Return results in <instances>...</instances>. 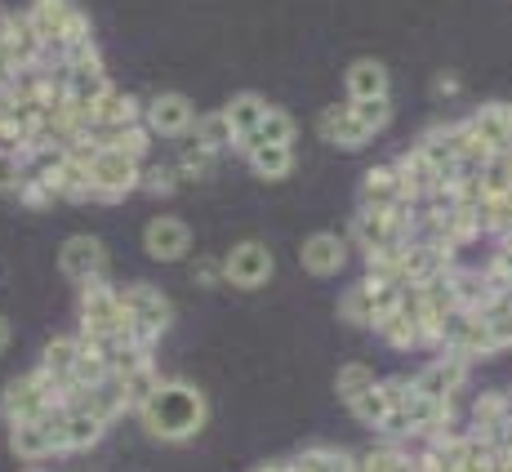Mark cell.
I'll return each instance as SVG.
<instances>
[{
  "label": "cell",
  "instance_id": "cell-1",
  "mask_svg": "<svg viewBox=\"0 0 512 472\" xmlns=\"http://www.w3.org/2000/svg\"><path fill=\"white\" fill-rule=\"evenodd\" d=\"M139 424L147 428V437L156 441H192L196 432L205 428V419H210V401H205L201 388H192L187 379H161L152 388V397L143 401L139 410Z\"/></svg>",
  "mask_w": 512,
  "mask_h": 472
},
{
  "label": "cell",
  "instance_id": "cell-2",
  "mask_svg": "<svg viewBox=\"0 0 512 472\" xmlns=\"http://www.w3.org/2000/svg\"><path fill=\"white\" fill-rule=\"evenodd\" d=\"M23 18L32 23V32L41 36L45 54H63V49L81 45V41H94V27H90V14L72 0H32L23 9Z\"/></svg>",
  "mask_w": 512,
  "mask_h": 472
},
{
  "label": "cell",
  "instance_id": "cell-3",
  "mask_svg": "<svg viewBox=\"0 0 512 472\" xmlns=\"http://www.w3.org/2000/svg\"><path fill=\"white\" fill-rule=\"evenodd\" d=\"M121 308L130 317V348H156L165 330L174 326V303L147 281L121 285Z\"/></svg>",
  "mask_w": 512,
  "mask_h": 472
},
{
  "label": "cell",
  "instance_id": "cell-4",
  "mask_svg": "<svg viewBox=\"0 0 512 472\" xmlns=\"http://www.w3.org/2000/svg\"><path fill=\"white\" fill-rule=\"evenodd\" d=\"M58 406V388L49 383L45 370H27V375H14L0 388V419H5L9 428L14 424H27V419H36L41 410Z\"/></svg>",
  "mask_w": 512,
  "mask_h": 472
},
{
  "label": "cell",
  "instance_id": "cell-5",
  "mask_svg": "<svg viewBox=\"0 0 512 472\" xmlns=\"http://www.w3.org/2000/svg\"><path fill=\"white\" fill-rule=\"evenodd\" d=\"M139 170L143 161L98 147V156L90 161V201H125L130 192H139Z\"/></svg>",
  "mask_w": 512,
  "mask_h": 472
},
{
  "label": "cell",
  "instance_id": "cell-6",
  "mask_svg": "<svg viewBox=\"0 0 512 472\" xmlns=\"http://www.w3.org/2000/svg\"><path fill=\"white\" fill-rule=\"evenodd\" d=\"M437 348H441V352H455V357H464L468 366H472V361L495 357V343H490L486 321H481L477 312H464V308H459L455 317L441 326V343H437Z\"/></svg>",
  "mask_w": 512,
  "mask_h": 472
},
{
  "label": "cell",
  "instance_id": "cell-7",
  "mask_svg": "<svg viewBox=\"0 0 512 472\" xmlns=\"http://www.w3.org/2000/svg\"><path fill=\"white\" fill-rule=\"evenodd\" d=\"M143 125L152 139H183V134H192L196 125V107L187 94H156L143 103Z\"/></svg>",
  "mask_w": 512,
  "mask_h": 472
},
{
  "label": "cell",
  "instance_id": "cell-8",
  "mask_svg": "<svg viewBox=\"0 0 512 472\" xmlns=\"http://www.w3.org/2000/svg\"><path fill=\"white\" fill-rule=\"evenodd\" d=\"M272 250L263 241H241L232 245V254H223V281L236 285V290H259V285L272 281Z\"/></svg>",
  "mask_w": 512,
  "mask_h": 472
},
{
  "label": "cell",
  "instance_id": "cell-9",
  "mask_svg": "<svg viewBox=\"0 0 512 472\" xmlns=\"http://www.w3.org/2000/svg\"><path fill=\"white\" fill-rule=\"evenodd\" d=\"M468 370L472 366H468L464 357H455V352H441V357H432L410 383H415V392H423L428 401H455L459 392L468 388Z\"/></svg>",
  "mask_w": 512,
  "mask_h": 472
},
{
  "label": "cell",
  "instance_id": "cell-10",
  "mask_svg": "<svg viewBox=\"0 0 512 472\" xmlns=\"http://www.w3.org/2000/svg\"><path fill=\"white\" fill-rule=\"evenodd\" d=\"M58 272H63L67 281H76V285L107 277V245L98 241V236H90V232L67 236L63 250H58Z\"/></svg>",
  "mask_w": 512,
  "mask_h": 472
},
{
  "label": "cell",
  "instance_id": "cell-11",
  "mask_svg": "<svg viewBox=\"0 0 512 472\" xmlns=\"http://www.w3.org/2000/svg\"><path fill=\"white\" fill-rule=\"evenodd\" d=\"M143 254L156 263H179L192 254V228L174 214H156L143 228Z\"/></svg>",
  "mask_w": 512,
  "mask_h": 472
},
{
  "label": "cell",
  "instance_id": "cell-12",
  "mask_svg": "<svg viewBox=\"0 0 512 472\" xmlns=\"http://www.w3.org/2000/svg\"><path fill=\"white\" fill-rule=\"evenodd\" d=\"M455 268V250L441 241H423V236H415V241L401 250V281L406 285H423L432 277H446V272Z\"/></svg>",
  "mask_w": 512,
  "mask_h": 472
},
{
  "label": "cell",
  "instance_id": "cell-13",
  "mask_svg": "<svg viewBox=\"0 0 512 472\" xmlns=\"http://www.w3.org/2000/svg\"><path fill=\"white\" fill-rule=\"evenodd\" d=\"M299 263L308 277H339L348 263V241H339V232H312L299 245Z\"/></svg>",
  "mask_w": 512,
  "mask_h": 472
},
{
  "label": "cell",
  "instance_id": "cell-14",
  "mask_svg": "<svg viewBox=\"0 0 512 472\" xmlns=\"http://www.w3.org/2000/svg\"><path fill=\"white\" fill-rule=\"evenodd\" d=\"M317 134L321 139H326L330 147H343V152H361V147H366L374 134L366 130V125L357 121V116H352V107L348 103H334V107H326V112L317 116Z\"/></svg>",
  "mask_w": 512,
  "mask_h": 472
},
{
  "label": "cell",
  "instance_id": "cell-15",
  "mask_svg": "<svg viewBox=\"0 0 512 472\" xmlns=\"http://www.w3.org/2000/svg\"><path fill=\"white\" fill-rule=\"evenodd\" d=\"M392 170H397V183H401V201H410L415 210L432 196V188H437V174H432V165L423 161L419 147H406V152L392 161Z\"/></svg>",
  "mask_w": 512,
  "mask_h": 472
},
{
  "label": "cell",
  "instance_id": "cell-16",
  "mask_svg": "<svg viewBox=\"0 0 512 472\" xmlns=\"http://www.w3.org/2000/svg\"><path fill=\"white\" fill-rule=\"evenodd\" d=\"M72 366H76V334H54V339L45 343L36 370H45L49 383L58 388V406H63V397L72 392Z\"/></svg>",
  "mask_w": 512,
  "mask_h": 472
},
{
  "label": "cell",
  "instance_id": "cell-17",
  "mask_svg": "<svg viewBox=\"0 0 512 472\" xmlns=\"http://www.w3.org/2000/svg\"><path fill=\"white\" fill-rule=\"evenodd\" d=\"M472 134L490 147V152H504L512 147V103H481L477 112L468 116Z\"/></svg>",
  "mask_w": 512,
  "mask_h": 472
},
{
  "label": "cell",
  "instance_id": "cell-18",
  "mask_svg": "<svg viewBox=\"0 0 512 472\" xmlns=\"http://www.w3.org/2000/svg\"><path fill=\"white\" fill-rule=\"evenodd\" d=\"M134 121H143V98L116 90V85L94 103V130H121Z\"/></svg>",
  "mask_w": 512,
  "mask_h": 472
},
{
  "label": "cell",
  "instance_id": "cell-19",
  "mask_svg": "<svg viewBox=\"0 0 512 472\" xmlns=\"http://www.w3.org/2000/svg\"><path fill=\"white\" fill-rule=\"evenodd\" d=\"M223 116H228V125L236 134V152H241V143H250V134L259 130V121L268 116V98L254 94V90H241V94H232V103L223 107Z\"/></svg>",
  "mask_w": 512,
  "mask_h": 472
},
{
  "label": "cell",
  "instance_id": "cell-20",
  "mask_svg": "<svg viewBox=\"0 0 512 472\" xmlns=\"http://www.w3.org/2000/svg\"><path fill=\"white\" fill-rule=\"evenodd\" d=\"M348 241L357 245L361 254H379L388 250V210H374V205H361L348 223Z\"/></svg>",
  "mask_w": 512,
  "mask_h": 472
},
{
  "label": "cell",
  "instance_id": "cell-21",
  "mask_svg": "<svg viewBox=\"0 0 512 472\" xmlns=\"http://www.w3.org/2000/svg\"><path fill=\"white\" fill-rule=\"evenodd\" d=\"M241 156H245V161H250V170L259 174L263 183H281V179H290V170H294V147L250 143Z\"/></svg>",
  "mask_w": 512,
  "mask_h": 472
},
{
  "label": "cell",
  "instance_id": "cell-22",
  "mask_svg": "<svg viewBox=\"0 0 512 472\" xmlns=\"http://www.w3.org/2000/svg\"><path fill=\"white\" fill-rule=\"evenodd\" d=\"M348 98L361 103V98H388V67L379 58H357L348 67Z\"/></svg>",
  "mask_w": 512,
  "mask_h": 472
},
{
  "label": "cell",
  "instance_id": "cell-23",
  "mask_svg": "<svg viewBox=\"0 0 512 472\" xmlns=\"http://www.w3.org/2000/svg\"><path fill=\"white\" fill-rule=\"evenodd\" d=\"M94 134V143L98 147H112V152H125V156H134V161H143L147 165V152H152V134H147V125L143 121H134V125H121V130H90Z\"/></svg>",
  "mask_w": 512,
  "mask_h": 472
},
{
  "label": "cell",
  "instance_id": "cell-24",
  "mask_svg": "<svg viewBox=\"0 0 512 472\" xmlns=\"http://www.w3.org/2000/svg\"><path fill=\"white\" fill-rule=\"evenodd\" d=\"M401 201V183L392 165H370L361 174V205H374V210H392Z\"/></svg>",
  "mask_w": 512,
  "mask_h": 472
},
{
  "label": "cell",
  "instance_id": "cell-25",
  "mask_svg": "<svg viewBox=\"0 0 512 472\" xmlns=\"http://www.w3.org/2000/svg\"><path fill=\"white\" fill-rule=\"evenodd\" d=\"M9 450H14V459H23V464H41V459L54 455V446H49L41 419H27V424L9 428Z\"/></svg>",
  "mask_w": 512,
  "mask_h": 472
},
{
  "label": "cell",
  "instance_id": "cell-26",
  "mask_svg": "<svg viewBox=\"0 0 512 472\" xmlns=\"http://www.w3.org/2000/svg\"><path fill=\"white\" fill-rule=\"evenodd\" d=\"M63 410H67V455L94 450L107 437V424L98 415H90V410H76V406H63Z\"/></svg>",
  "mask_w": 512,
  "mask_h": 472
},
{
  "label": "cell",
  "instance_id": "cell-27",
  "mask_svg": "<svg viewBox=\"0 0 512 472\" xmlns=\"http://www.w3.org/2000/svg\"><path fill=\"white\" fill-rule=\"evenodd\" d=\"M352 472H419L415 455H406L401 446H370L361 455H352Z\"/></svg>",
  "mask_w": 512,
  "mask_h": 472
},
{
  "label": "cell",
  "instance_id": "cell-28",
  "mask_svg": "<svg viewBox=\"0 0 512 472\" xmlns=\"http://www.w3.org/2000/svg\"><path fill=\"white\" fill-rule=\"evenodd\" d=\"M192 139L201 143V147H210L214 156L236 152V134H232V125H228V116H223V112H205V116H196Z\"/></svg>",
  "mask_w": 512,
  "mask_h": 472
},
{
  "label": "cell",
  "instance_id": "cell-29",
  "mask_svg": "<svg viewBox=\"0 0 512 472\" xmlns=\"http://www.w3.org/2000/svg\"><path fill=\"white\" fill-rule=\"evenodd\" d=\"M477 317L486 321V330H490V343H495V352L512 348V299H508V290H504V294H495V299H490L486 308L477 312Z\"/></svg>",
  "mask_w": 512,
  "mask_h": 472
},
{
  "label": "cell",
  "instance_id": "cell-30",
  "mask_svg": "<svg viewBox=\"0 0 512 472\" xmlns=\"http://www.w3.org/2000/svg\"><path fill=\"white\" fill-rule=\"evenodd\" d=\"M294 472H352V455H343V450L334 446H308L303 455L290 459Z\"/></svg>",
  "mask_w": 512,
  "mask_h": 472
},
{
  "label": "cell",
  "instance_id": "cell-31",
  "mask_svg": "<svg viewBox=\"0 0 512 472\" xmlns=\"http://www.w3.org/2000/svg\"><path fill=\"white\" fill-rule=\"evenodd\" d=\"M339 317L348 321V326H361V330H374V299L366 290V281L348 285V290L339 294Z\"/></svg>",
  "mask_w": 512,
  "mask_h": 472
},
{
  "label": "cell",
  "instance_id": "cell-32",
  "mask_svg": "<svg viewBox=\"0 0 512 472\" xmlns=\"http://www.w3.org/2000/svg\"><path fill=\"white\" fill-rule=\"evenodd\" d=\"M250 143H272V147H294V116L281 107H268V116L259 121V130L250 134ZM250 143H241V152Z\"/></svg>",
  "mask_w": 512,
  "mask_h": 472
},
{
  "label": "cell",
  "instance_id": "cell-33",
  "mask_svg": "<svg viewBox=\"0 0 512 472\" xmlns=\"http://www.w3.org/2000/svg\"><path fill=\"white\" fill-rule=\"evenodd\" d=\"M214 161H219V156H214L210 147H201L196 139H187L183 152H179V161H174V170H179V183H183V179H187V183L210 179V174H214Z\"/></svg>",
  "mask_w": 512,
  "mask_h": 472
},
{
  "label": "cell",
  "instance_id": "cell-34",
  "mask_svg": "<svg viewBox=\"0 0 512 472\" xmlns=\"http://www.w3.org/2000/svg\"><path fill=\"white\" fill-rule=\"evenodd\" d=\"M374 334H379L383 343H392V348H419V343H423L419 321L406 317V312H388V317L374 326Z\"/></svg>",
  "mask_w": 512,
  "mask_h": 472
},
{
  "label": "cell",
  "instance_id": "cell-35",
  "mask_svg": "<svg viewBox=\"0 0 512 472\" xmlns=\"http://www.w3.org/2000/svg\"><path fill=\"white\" fill-rule=\"evenodd\" d=\"M348 410H352V419H357L361 428L379 432V428H383V419H388V401H383L379 383H374V388H366L361 397H352V401H348Z\"/></svg>",
  "mask_w": 512,
  "mask_h": 472
},
{
  "label": "cell",
  "instance_id": "cell-36",
  "mask_svg": "<svg viewBox=\"0 0 512 472\" xmlns=\"http://www.w3.org/2000/svg\"><path fill=\"white\" fill-rule=\"evenodd\" d=\"M374 370L366 366V361H348V366H339V375H334V392H339V401L348 406L352 397H361L366 388H374Z\"/></svg>",
  "mask_w": 512,
  "mask_h": 472
},
{
  "label": "cell",
  "instance_id": "cell-37",
  "mask_svg": "<svg viewBox=\"0 0 512 472\" xmlns=\"http://www.w3.org/2000/svg\"><path fill=\"white\" fill-rule=\"evenodd\" d=\"M477 223H481V232H508L512 228V188L508 192H499V196H486V201L477 205Z\"/></svg>",
  "mask_w": 512,
  "mask_h": 472
},
{
  "label": "cell",
  "instance_id": "cell-38",
  "mask_svg": "<svg viewBox=\"0 0 512 472\" xmlns=\"http://www.w3.org/2000/svg\"><path fill=\"white\" fill-rule=\"evenodd\" d=\"M156 383H161V370H156V366H143V370H134V375H125V379H121V388H125V406H130V415L143 406L147 397H152Z\"/></svg>",
  "mask_w": 512,
  "mask_h": 472
},
{
  "label": "cell",
  "instance_id": "cell-39",
  "mask_svg": "<svg viewBox=\"0 0 512 472\" xmlns=\"http://www.w3.org/2000/svg\"><path fill=\"white\" fill-rule=\"evenodd\" d=\"M348 107L370 134H383L392 121V98H361V103H348Z\"/></svg>",
  "mask_w": 512,
  "mask_h": 472
},
{
  "label": "cell",
  "instance_id": "cell-40",
  "mask_svg": "<svg viewBox=\"0 0 512 472\" xmlns=\"http://www.w3.org/2000/svg\"><path fill=\"white\" fill-rule=\"evenodd\" d=\"M174 188H179V170H174V165H143L139 170V192L170 196Z\"/></svg>",
  "mask_w": 512,
  "mask_h": 472
},
{
  "label": "cell",
  "instance_id": "cell-41",
  "mask_svg": "<svg viewBox=\"0 0 512 472\" xmlns=\"http://www.w3.org/2000/svg\"><path fill=\"white\" fill-rule=\"evenodd\" d=\"M18 205H23V210H45L49 201H54V196L45 192V183L41 179H32V174H23V183H18V196H14Z\"/></svg>",
  "mask_w": 512,
  "mask_h": 472
},
{
  "label": "cell",
  "instance_id": "cell-42",
  "mask_svg": "<svg viewBox=\"0 0 512 472\" xmlns=\"http://www.w3.org/2000/svg\"><path fill=\"white\" fill-rule=\"evenodd\" d=\"M18 183H23V161L0 152V196H18Z\"/></svg>",
  "mask_w": 512,
  "mask_h": 472
},
{
  "label": "cell",
  "instance_id": "cell-43",
  "mask_svg": "<svg viewBox=\"0 0 512 472\" xmlns=\"http://www.w3.org/2000/svg\"><path fill=\"white\" fill-rule=\"evenodd\" d=\"M192 281L201 285V290H214V285H223V259H196L192 263Z\"/></svg>",
  "mask_w": 512,
  "mask_h": 472
},
{
  "label": "cell",
  "instance_id": "cell-44",
  "mask_svg": "<svg viewBox=\"0 0 512 472\" xmlns=\"http://www.w3.org/2000/svg\"><path fill=\"white\" fill-rule=\"evenodd\" d=\"M432 94H437V98L459 94V76L455 72H437V76H432Z\"/></svg>",
  "mask_w": 512,
  "mask_h": 472
},
{
  "label": "cell",
  "instance_id": "cell-45",
  "mask_svg": "<svg viewBox=\"0 0 512 472\" xmlns=\"http://www.w3.org/2000/svg\"><path fill=\"white\" fill-rule=\"evenodd\" d=\"M490 170H499L504 179L512 183V147H504V152H495V161H490Z\"/></svg>",
  "mask_w": 512,
  "mask_h": 472
},
{
  "label": "cell",
  "instance_id": "cell-46",
  "mask_svg": "<svg viewBox=\"0 0 512 472\" xmlns=\"http://www.w3.org/2000/svg\"><path fill=\"white\" fill-rule=\"evenodd\" d=\"M250 472H294V468H290V459H272V464H259Z\"/></svg>",
  "mask_w": 512,
  "mask_h": 472
},
{
  "label": "cell",
  "instance_id": "cell-47",
  "mask_svg": "<svg viewBox=\"0 0 512 472\" xmlns=\"http://www.w3.org/2000/svg\"><path fill=\"white\" fill-rule=\"evenodd\" d=\"M5 348H9V321L0 317V352H5Z\"/></svg>",
  "mask_w": 512,
  "mask_h": 472
},
{
  "label": "cell",
  "instance_id": "cell-48",
  "mask_svg": "<svg viewBox=\"0 0 512 472\" xmlns=\"http://www.w3.org/2000/svg\"><path fill=\"white\" fill-rule=\"evenodd\" d=\"M499 250L512 254V228H508V232H499Z\"/></svg>",
  "mask_w": 512,
  "mask_h": 472
},
{
  "label": "cell",
  "instance_id": "cell-49",
  "mask_svg": "<svg viewBox=\"0 0 512 472\" xmlns=\"http://www.w3.org/2000/svg\"><path fill=\"white\" fill-rule=\"evenodd\" d=\"M18 472H45L41 464H27V468H18Z\"/></svg>",
  "mask_w": 512,
  "mask_h": 472
},
{
  "label": "cell",
  "instance_id": "cell-50",
  "mask_svg": "<svg viewBox=\"0 0 512 472\" xmlns=\"http://www.w3.org/2000/svg\"><path fill=\"white\" fill-rule=\"evenodd\" d=\"M5 272H9V263H5V259H0V281H5Z\"/></svg>",
  "mask_w": 512,
  "mask_h": 472
},
{
  "label": "cell",
  "instance_id": "cell-51",
  "mask_svg": "<svg viewBox=\"0 0 512 472\" xmlns=\"http://www.w3.org/2000/svg\"><path fill=\"white\" fill-rule=\"evenodd\" d=\"M508 299H512V290H508Z\"/></svg>",
  "mask_w": 512,
  "mask_h": 472
}]
</instances>
